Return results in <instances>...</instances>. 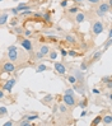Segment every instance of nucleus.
Segmentation results:
<instances>
[{
    "label": "nucleus",
    "mask_w": 112,
    "mask_h": 126,
    "mask_svg": "<svg viewBox=\"0 0 112 126\" xmlns=\"http://www.w3.org/2000/svg\"><path fill=\"white\" fill-rule=\"evenodd\" d=\"M103 29H104L103 23H102V22H99V20L94 22V23H93V25H92V33H93L94 36L101 35V33L103 32Z\"/></svg>",
    "instance_id": "f257e3e1"
},
{
    "label": "nucleus",
    "mask_w": 112,
    "mask_h": 126,
    "mask_svg": "<svg viewBox=\"0 0 112 126\" xmlns=\"http://www.w3.org/2000/svg\"><path fill=\"white\" fill-rule=\"evenodd\" d=\"M8 57H9V60L12 62L17 61V59H18V50H17L15 46H9L8 47Z\"/></svg>",
    "instance_id": "f03ea898"
},
{
    "label": "nucleus",
    "mask_w": 112,
    "mask_h": 126,
    "mask_svg": "<svg viewBox=\"0 0 112 126\" xmlns=\"http://www.w3.org/2000/svg\"><path fill=\"white\" fill-rule=\"evenodd\" d=\"M62 101H64L65 106H69V107H74L76 105V101H75V98H74V96H70V94H64Z\"/></svg>",
    "instance_id": "7ed1b4c3"
},
{
    "label": "nucleus",
    "mask_w": 112,
    "mask_h": 126,
    "mask_svg": "<svg viewBox=\"0 0 112 126\" xmlns=\"http://www.w3.org/2000/svg\"><path fill=\"white\" fill-rule=\"evenodd\" d=\"M15 83H17V80L14 79V78H12V79H8L6 80V83L3 86V91H6V92H12L13 89V87L15 86Z\"/></svg>",
    "instance_id": "20e7f679"
},
{
    "label": "nucleus",
    "mask_w": 112,
    "mask_h": 126,
    "mask_svg": "<svg viewBox=\"0 0 112 126\" xmlns=\"http://www.w3.org/2000/svg\"><path fill=\"white\" fill-rule=\"evenodd\" d=\"M20 45H22V47H23V49H24L25 51H28V52H31V51L33 50L32 41H31V40H28V38L22 40V41H20Z\"/></svg>",
    "instance_id": "39448f33"
},
{
    "label": "nucleus",
    "mask_w": 112,
    "mask_h": 126,
    "mask_svg": "<svg viewBox=\"0 0 112 126\" xmlns=\"http://www.w3.org/2000/svg\"><path fill=\"white\" fill-rule=\"evenodd\" d=\"M54 68H55V70H56V73H57V74L64 75V74L66 73V68H65V65L62 64V62H55Z\"/></svg>",
    "instance_id": "423d86ee"
},
{
    "label": "nucleus",
    "mask_w": 112,
    "mask_h": 126,
    "mask_svg": "<svg viewBox=\"0 0 112 126\" xmlns=\"http://www.w3.org/2000/svg\"><path fill=\"white\" fill-rule=\"evenodd\" d=\"M14 70H15V66H14V64L12 61L5 62V64L3 65V71L4 73H13Z\"/></svg>",
    "instance_id": "0eeeda50"
},
{
    "label": "nucleus",
    "mask_w": 112,
    "mask_h": 126,
    "mask_svg": "<svg viewBox=\"0 0 112 126\" xmlns=\"http://www.w3.org/2000/svg\"><path fill=\"white\" fill-rule=\"evenodd\" d=\"M97 10H99L101 13L106 14V13H108V12L111 10V5L106 4V3H101V4H99V6H98V9H97Z\"/></svg>",
    "instance_id": "6e6552de"
},
{
    "label": "nucleus",
    "mask_w": 112,
    "mask_h": 126,
    "mask_svg": "<svg viewBox=\"0 0 112 126\" xmlns=\"http://www.w3.org/2000/svg\"><path fill=\"white\" fill-rule=\"evenodd\" d=\"M74 76L76 78L78 81L83 83V80H84V74H83V71H81V70H75V73H74Z\"/></svg>",
    "instance_id": "1a4fd4ad"
},
{
    "label": "nucleus",
    "mask_w": 112,
    "mask_h": 126,
    "mask_svg": "<svg viewBox=\"0 0 112 126\" xmlns=\"http://www.w3.org/2000/svg\"><path fill=\"white\" fill-rule=\"evenodd\" d=\"M84 20H85V14L78 12L76 15H75V22H76V23H83Z\"/></svg>",
    "instance_id": "9d476101"
},
{
    "label": "nucleus",
    "mask_w": 112,
    "mask_h": 126,
    "mask_svg": "<svg viewBox=\"0 0 112 126\" xmlns=\"http://www.w3.org/2000/svg\"><path fill=\"white\" fill-rule=\"evenodd\" d=\"M6 20H8V14L3 13L1 15H0V25H4L6 23Z\"/></svg>",
    "instance_id": "9b49d317"
},
{
    "label": "nucleus",
    "mask_w": 112,
    "mask_h": 126,
    "mask_svg": "<svg viewBox=\"0 0 112 126\" xmlns=\"http://www.w3.org/2000/svg\"><path fill=\"white\" fill-rule=\"evenodd\" d=\"M40 52L42 55H47L48 52H50V47L46 46V45H42V46H41V49H40Z\"/></svg>",
    "instance_id": "f8f14e48"
},
{
    "label": "nucleus",
    "mask_w": 112,
    "mask_h": 126,
    "mask_svg": "<svg viewBox=\"0 0 112 126\" xmlns=\"http://www.w3.org/2000/svg\"><path fill=\"white\" fill-rule=\"evenodd\" d=\"M51 101H54V96H52V94H46L42 98V102L43 103H50Z\"/></svg>",
    "instance_id": "ddd939ff"
},
{
    "label": "nucleus",
    "mask_w": 112,
    "mask_h": 126,
    "mask_svg": "<svg viewBox=\"0 0 112 126\" xmlns=\"http://www.w3.org/2000/svg\"><path fill=\"white\" fill-rule=\"evenodd\" d=\"M102 121H103L106 125H111V124H112V117L110 116V115H107V116L102 117Z\"/></svg>",
    "instance_id": "4468645a"
},
{
    "label": "nucleus",
    "mask_w": 112,
    "mask_h": 126,
    "mask_svg": "<svg viewBox=\"0 0 112 126\" xmlns=\"http://www.w3.org/2000/svg\"><path fill=\"white\" fill-rule=\"evenodd\" d=\"M65 40L68 41V42H70V43H75V42H76L75 37L71 36V35H66V36H65Z\"/></svg>",
    "instance_id": "2eb2a0df"
},
{
    "label": "nucleus",
    "mask_w": 112,
    "mask_h": 126,
    "mask_svg": "<svg viewBox=\"0 0 112 126\" xmlns=\"http://www.w3.org/2000/svg\"><path fill=\"white\" fill-rule=\"evenodd\" d=\"M101 121H102V116H97L94 120L92 121V126H97V125H99V124H101Z\"/></svg>",
    "instance_id": "dca6fc26"
},
{
    "label": "nucleus",
    "mask_w": 112,
    "mask_h": 126,
    "mask_svg": "<svg viewBox=\"0 0 112 126\" xmlns=\"http://www.w3.org/2000/svg\"><path fill=\"white\" fill-rule=\"evenodd\" d=\"M73 86H74V89H75L76 92H78V93H80V94H85V92H84V89H83V88H80L79 86H78V84L75 83V84H73Z\"/></svg>",
    "instance_id": "f3484780"
},
{
    "label": "nucleus",
    "mask_w": 112,
    "mask_h": 126,
    "mask_svg": "<svg viewBox=\"0 0 112 126\" xmlns=\"http://www.w3.org/2000/svg\"><path fill=\"white\" fill-rule=\"evenodd\" d=\"M42 19L45 22H50L51 20V14L50 13H42Z\"/></svg>",
    "instance_id": "a211bd4d"
},
{
    "label": "nucleus",
    "mask_w": 112,
    "mask_h": 126,
    "mask_svg": "<svg viewBox=\"0 0 112 126\" xmlns=\"http://www.w3.org/2000/svg\"><path fill=\"white\" fill-rule=\"evenodd\" d=\"M45 70H47V66L43 65V64H41V65L37 66V70H36V71H37V73H42V71H45Z\"/></svg>",
    "instance_id": "6ab92c4d"
},
{
    "label": "nucleus",
    "mask_w": 112,
    "mask_h": 126,
    "mask_svg": "<svg viewBox=\"0 0 112 126\" xmlns=\"http://www.w3.org/2000/svg\"><path fill=\"white\" fill-rule=\"evenodd\" d=\"M6 113H8V110H6V107H0V117H4Z\"/></svg>",
    "instance_id": "aec40b11"
},
{
    "label": "nucleus",
    "mask_w": 112,
    "mask_h": 126,
    "mask_svg": "<svg viewBox=\"0 0 112 126\" xmlns=\"http://www.w3.org/2000/svg\"><path fill=\"white\" fill-rule=\"evenodd\" d=\"M22 17H27V15H32L33 12L32 10H23V12H19Z\"/></svg>",
    "instance_id": "412c9836"
},
{
    "label": "nucleus",
    "mask_w": 112,
    "mask_h": 126,
    "mask_svg": "<svg viewBox=\"0 0 112 126\" xmlns=\"http://www.w3.org/2000/svg\"><path fill=\"white\" fill-rule=\"evenodd\" d=\"M47 55L50 56L51 60H56V57H57V54H56V51H50V52H48Z\"/></svg>",
    "instance_id": "4be33fe9"
},
{
    "label": "nucleus",
    "mask_w": 112,
    "mask_h": 126,
    "mask_svg": "<svg viewBox=\"0 0 112 126\" xmlns=\"http://www.w3.org/2000/svg\"><path fill=\"white\" fill-rule=\"evenodd\" d=\"M87 105H88V102H87V99H83V101H80L79 103H78V106L80 107V108H85V107H87Z\"/></svg>",
    "instance_id": "5701e85b"
},
{
    "label": "nucleus",
    "mask_w": 112,
    "mask_h": 126,
    "mask_svg": "<svg viewBox=\"0 0 112 126\" xmlns=\"http://www.w3.org/2000/svg\"><path fill=\"white\" fill-rule=\"evenodd\" d=\"M68 81H69V83H71V84H75V83H78L76 78L74 76V75H70V76H68Z\"/></svg>",
    "instance_id": "b1692460"
},
{
    "label": "nucleus",
    "mask_w": 112,
    "mask_h": 126,
    "mask_svg": "<svg viewBox=\"0 0 112 126\" xmlns=\"http://www.w3.org/2000/svg\"><path fill=\"white\" fill-rule=\"evenodd\" d=\"M111 37H108V40L106 41V43H104V47H103V51H106V50H108V47L111 46Z\"/></svg>",
    "instance_id": "393cba45"
},
{
    "label": "nucleus",
    "mask_w": 112,
    "mask_h": 126,
    "mask_svg": "<svg viewBox=\"0 0 112 126\" xmlns=\"http://www.w3.org/2000/svg\"><path fill=\"white\" fill-rule=\"evenodd\" d=\"M102 54H103V51H98V52H96L94 55H93L92 59H93V60H98V59L102 56Z\"/></svg>",
    "instance_id": "a878e982"
},
{
    "label": "nucleus",
    "mask_w": 112,
    "mask_h": 126,
    "mask_svg": "<svg viewBox=\"0 0 112 126\" xmlns=\"http://www.w3.org/2000/svg\"><path fill=\"white\" fill-rule=\"evenodd\" d=\"M68 12H69L70 14H76L78 12H79V8H76V6H73V8L68 9Z\"/></svg>",
    "instance_id": "bb28decb"
},
{
    "label": "nucleus",
    "mask_w": 112,
    "mask_h": 126,
    "mask_svg": "<svg viewBox=\"0 0 112 126\" xmlns=\"http://www.w3.org/2000/svg\"><path fill=\"white\" fill-rule=\"evenodd\" d=\"M57 107H59V110H60V112H62V113H66V112H68V110H66V106H65V105H59Z\"/></svg>",
    "instance_id": "cd10ccee"
},
{
    "label": "nucleus",
    "mask_w": 112,
    "mask_h": 126,
    "mask_svg": "<svg viewBox=\"0 0 112 126\" xmlns=\"http://www.w3.org/2000/svg\"><path fill=\"white\" fill-rule=\"evenodd\" d=\"M13 32L15 33V35H22V33H23V29H22L20 27H15L13 29Z\"/></svg>",
    "instance_id": "c85d7f7f"
},
{
    "label": "nucleus",
    "mask_w": 112,
    "mask_h": 126,
    "mask_svg": "<svg viewBox=\"0 0 112 126\" xmlns=\"http://www.w3.org/2000/svg\"><path fill=\"white\" fill-rule=\"evenodd\" d=\"M19 125H20V126H29V125H31V121H28L27 118H25L24 121H20V122H19Z\"/></svg>",
    "instance_id": "c756f323"
},
{
    "label": "nucleus",
    "mask_w": 112,
    "mask_h": 126,
    "mask_svg": "<svg viewBox=\"0 0 112 126\" xmlns=\"http://www.w3.org/2000/svg\"><path fill=\"white\" fill-rule=\"evenodd\" d=\"M28 121H35V120H37L38 118V115H33V116H27L25 117Z\"/></svg>",
    "instance_id": "7c9ffc66"
},
{
    "label": "nucleus",
    "mask_w": 112,
    "mask_h": 126,
    "mask_svg": "<svg viewBox=\"0 0 112 126\" xmlns=\"http://www.w3.org/2000/svg\"><path fill=\"white\" fill-rule=\"evenodd\" d=\"M88 68V65H87V62H81V65H80V70L81 71H85Z\"/></svg>",
    "instance_id": "2f4dec72"
},
{
    "label": "nucleus",
    "mask_w": 112,
    "mask_h": 126,
    "mask_svg": "<svg viewBox=\"0 0 112 126\" xmlns=\"http://www.w3.org/2000/svg\"><path fill=\"white\" fill-rule=\"evenodd\" d=\"M68 55H69V56H73V57L78 56V54L75 52V51H73V50H69V51H68Z\"/></svg>",
    "instance_id": "473e14b6"
},
{
    "label": "nucleus",
    "mask_w": 112,
    "mask_h": 126,
    "mask_svg": "<svg viewBox=\"0 0 112 126\" xmlns=\"http://www.w3.org/2000/svg\"><path fill=\"white\" fill-rule=\"evenodd\" d=\"M108 81H112L111 80V76H104V78H102V83H108Z\"/></svg>",
    "instance_id": "72a5a7b5"
},
{
    "label": "nucleus",
    "mask_w": 112,
    "mask_h": 126,
    "mask_svg": "<svg viewBox=\"0 0 112 126\" xmlns=\"http://www.w3.org/2000/svg\"><path fill=\"white\" fill-rule=\"evenodd\" d=\"M65 94H70V96H74V91L71 88H68V89L65 91Z\"/></svg>",
    "instance_id": "f704fd0d"
},
{
    "label": "nucleus",
    "mask_w": 112,
    "mask_h": 126,
    "mask_svg": "<svg viewBox=\"0 0 112 126\" xmlns=\"http://www.w3.org/2000/svg\"><path fill=\"white\" fill-rule=\"evenodd\" d=\"M88 1L91 3V4L94 5V4H99V3H101V0H88Z\"/></svg>",
    "instance_id": "c9c22d12"
},
{
    "label": "nucleus",
    "mask_w": 112,
    "mask_h": 126,
    "mask_svg": "<svg viewBox=\"0 0 112 126\" xmlns=\"http://www.w3.org/2000/svg\"><path fill=\"white\" fill-rule=\"evenodd\" d=\"M32 15L35 18H42V13H33Z\"/></svg>",
    "instance_id": "e433bc0d"
},
{
    "label": "nucleus",
    "mask_w": 112,
    "mask_h": 126,
    "mask_svg": "<svg viewBox=\"0 0 112 126\" xmlns=\"http://www.w3.org/2000/svg\"><path fill=\"white\" fill-rule=\"evenodd\" d=\"M43 56H45V55H42L41 52H37V54H36V57L38 59V60H41V59H43Z\"/></svg>",
    "instance_id": "4c0bfd02"
},
{
    "label": "nucleus",
    "mask_w": 112,
    "mask_h": 126,
    "mask_svg": "<svg viewBox=\"0 0 112 126\" xmlns=\"http://www.w3.org/2000/svg\"><path fill=\"white\" fill-rule=\"evenodd\" d=\"M60 52H61V56H68V51H66V50H60Z\"/></svg>",
    "instance_id": "58836bf2"
},
{
    "label": "nucleus",
    "mask_w": 112,
    "mask_h": 126,
    "mask_svg": "<svg viewBox=\"0 0 112 126\" xmlns=\"http://www.w3.org/2000/svg\"><path fill=\"white\" fill-rule=\"evenodd\" d=\"M61 6H62V8H65V6L66 5H68V0H62V1H61V4H60Z\"/></svg>",
    "instance_id": "ea45409f"
},
{
    "label": "nucleus",
    "mask_w": 112,
    "mask_h": 126,
    "mask_svg": "<svg viewBox=\"0 0 112 126\" xmlns=\"http://www.w3.org/2000/svg\"><path fill=\"white\" fill-rule=\"evenodd\" d=\"M23 33L25 36H31L32 35V31H29V29H27V31H23Z\"/></svg>",
    "instance_id": "a19ab883"
},
{
    "label": "nucleus",
    "mask_w": 112,
    "mask_h": 126,
    "mask_svg": "<svg viewBox=\"0 0 112 126\" xmlns=\"http://www.w3.org/2000/svg\"><path fill=\"white\" fill-rule=\"evenodd\" d=\"M13 125H14L13 121H8V122H5V124H4V126H13Z\"/></svg>",
    "instance_id": "79ce46f5"
},
{
    "label": "nucleus",
    "mask_w": 112,
    "mask_h": 126,
    "mask_svg": "<svg viewBox=\"0 0 112 126\" xmlns=\"http://www.w3.org/2000/svg\"><path fill=\"white\" fill-rule=\"evenodd\" d=\"M17 23H18V20H17V19H14V20H12V23H10V25L15 27V25H17Z\"/></svg>",
    "instance_id": "37998d69"
},
{
    "label": "nucleus",
    "mask_w": 112,
    "mask_h": 126,
    "mask_svg": "<svg viewBox=\"0 0 112 126\" xmlns=\"http://www.w3.org/2000/svg\"><path fill=\"white\" fill-rule=\"evenodd\" d=\"M12 13H13V14H15V15H17V14L19 13V12L17 10V8H13V9H12Z\"/></svg>",
    "instance_id": "c03bdc74"
},
{
    "label": "nucleus",
    "mask_w": 112,
    "mask_h": 126,
    "mask_svg": "<svg viewBox=\"0 0 112 126\" xmlns=\"http://www.w3.org/2000/svg\"><path fill=\"white\" fill-rule=\"evenodd\" d=\"M107 84V88H108V89H111V88H112V81H108V83H106Z\"/></svg>",
    "instance_id": "a18cd8bd"
},
{
    "label": "nucleus",
    "mask_w": 112,
    "mask_h": 126,
    "mask_svg": "<svg viewBox=\"0 0 112 126\" xmlns=\"http://www.w3.org/2000/svg\"><path fill=\"white\" fill-rule=\"evenodd\" d=\"M84 116H87V111H81V113H80V117H84Z\"/></svg>",
    "instance_id": "49530a36"
},
{
    "label": "nucleus",
    "mask_w": 112,
    "mask_h": 126,
    "mask_svg": "<svg viewBox=\"0 0 112 126\" xmlns=\"http://www.w3.org/2000/svg\"><path fill=\"white\" fill-rule=\"evenodd\" d=\"M3 98H4V92L0 89V99H3Z\"/></svg>",
    "instance_id": "de8ad7c7"
},
{
    "label": "nucleus",
    "mask_w": 112,
    "mask_h": 126,
    "mask_svg": "<svg viewBox=\"0 0 112 126\" xmlns=\"http://www.w3.org/2000/svg\"><path fill=\"white\" fill-rule=\"evenodd\" d=\"M93 93H94V94H99L101 92H99V89H93Z\"/></svg>",
    "instance_id": "09e8293b"
},
{
    "label": "nucleus",
    "mask_w": 112,
    "mask_h": 126,
    "mask_svg": "<svg viewBox=\"0 0 112 126\" xmlns=\"http://www.w3.org/2000/svg\"><path fill=\"white\" fill-rule=\"evenodd\" d=\"M57 110H59V107H57V106H55V107H54V110H52V112H57Z\"/></svg>",
    "instance_id": "8fccbe9b"
},
{
    "label": "nucleus",
    "mask_w": 112,
    "mask_h": 126,
    "mask_svg": "<svg viewBox=\"0 0 112 126\" xmlns=\"http://www.w3.org/2000/svg\"><path fill=\"white\" fill-rule=\"evenodd\" d=\"M73 1H76V3H80V1H83V0H73Z\"/></svg>",
    "instance_id": "3c124183"
},
{
    "label": "nucleus",
    "mask_w": 112,
    "mask_h": 126,
    "mask_svg": "<svg viewBox=\"0 0 112 126\" xmlns=\"http://www.w3.org/2000/svg\"><path fill=\"white\" fill-rule=\"evenodd\" d=\"M13 1H18V0H13Z\"/></svg>",
    "instance_id": "603ef678"
},
{
    "label": "nucleus",
    "mask_w": 112,
    "mask_h": 126,
    "mask_svg": "<svg viewBox=\"0 0 112 126\" xmlns=\"http://www.w3.org/2000/svg\"><path fill=\"white\" fill-rule=\"evenodd\" d=\"M0 1H3V0H0Z\"/></svg>",
    "instance_id": "864d4df0"
}]
</instances>
